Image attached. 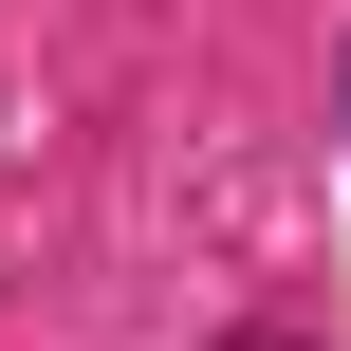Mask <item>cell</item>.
Returning <instances> with one entry per match:
<instances>
[{"mask_svg": "<svg viewBox=\"0 0 351 351\" xmlns=\"http://www.w3.org/2000/svg\"><path fill=\"white\" fill-rule=\"evenodd\" d=\"M241 351H278V333H241Z\"/></svg>", "mask_w": 351, "mask_h": 351, "instance_id": "obj_1", "label": "cell"}]
</instances>
